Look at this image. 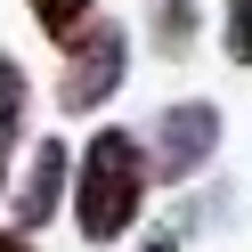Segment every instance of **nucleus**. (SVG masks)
<instances>
[{"label": "nucleus", "mask_w": 252, "mask_h": 252, "mask_svg": "<svg viewBox=\"0 0 252 252\" xmlns=\"http://www.w3.org/2000/svg\"><path fill=\"white\" fill-rule=\"evenodd\" d=\"M90 8H98V0H33V17H41V33H49V41H82L90 25H98Z\"/></svg>", "instance_id": "obj_7"}, {"label": "nucleus", "mask_w": 252, "mask_h": 252, "mask_svg": "<svg viewBox=\"0 0 252 252\" xmlns=\"http://www.w3.org/2000/svg\"><path fill=\"white\" fill-rule=\"evenodd\" d=\"M138 252H179V244H171V236H155V244H138Z\"/></svg>", "instance_id": "obj_10"}, {"label": "nucleus", "mask_w": 252, "mask_h": 252, "mask_svg": "<svg viewBox=\"0 0 252 252\" xmlns=\"http://www.w3.org/2000/svg\"><path fill=\"white\" fill-rule=\"evenodd\" d=\"M147 138L138 130H98L82 147V171H73V228L82 244H114L130 236V220L147 212Z\"/></svg>", "instance_id": "obj_1"}, {"label": "nucleus", "mask_w": 252, "mask_h": 252, "mask_svg": "<svg viewBox=\"0 0 252 252\" xmlns=\"http://www.w3.org/2000/svg\"><path fill=\"white\" fill-rule=\"evenodd\" d=\"M138 138H147V171L155 179H195V171L220 155V106L212 98H179V106H163L155 130H138Z\"/></svg>", "instance_id": "obj_2"}, {"label": "nucleus", "mask_w": 252, "mask_h": 252, "mask_svg": "<svg viewBox=\"0 0 252 252\" xmlns=\"http://www.w3.org/2000/svg\"><path fill=\"white\" fill-rule=\"evenodd\" d=\"M73 171H82V163H73V155H65V138H33V163H25V179H17V195H8V203H17V220H25V236H33L41 220H49L57 203H65V187H73Z\"/></svg>", "instance_id": "obj_4"}, {"label": "nucleus", "mask_w": 252, "mask_h": 252, "mask_svg": "<svg viewBox=\"0 0 252 252\" xmlns=\"http://www.w3.org/2000/svg\"><path fill=\"white\" fill-rule=\"evenodd\" d=\"M17 138H25V65L0 49V155H17Z\"/></svg>", "instance_id": "obj_5"}, {"label": "nucleus", "mask_w": 252, "mask_h": 252, "mask_svg": "<svg viewBox=\"0 0 252 252\" xmlns=\"http://www.w3.org/2000/svg\"><path fill=\"white\" fill-rule=\"evenodd\" d=\"M0 252H33V244H25V228H0Z\"/></svg>", "instance_id": "obj_9"}, {"label": "nucleus", "mask_w": 252, "mask_h": 252, "mask_svg": "<svg viewBox=\"0 0 252 252\" xmlns=\"http://www.w3.org/2000/svg\"><path fill=\"white\" fill-rule=\"evenodd\" d=\"M122 65H130V49H122V25H90L82 41H73V65L65 82H57V98H65V114H90V106H106L122 90Z\"/></svg>", "instance_id": "obj_3"}, {"label": "nucleus", "mask_w": 252, "mask_h": 252, "mask_svg": "<svg viewBox=\"0 0 252 252\" xmlns=\"http://www.w3.org/2000/svg\"><path fill=\"white\" fill-rule=\"evenodd\" d=\"M155 49H163V57L195 49V0H155Z\"/></svg>", "instance_id": "obj_6"}, {"label": "nucleus", "mask_w": 252, "mask_h": 252, "mask_svg": "<svg viewBox=\"0 0 252 252\" xmlns=\"http://www.w3.org/2000/svg\"><path fill=\"white\" fill-rule=\"evenodd\" d=\"M228 57L252 65V0H228Z\"/></svg>", "instance_id": "obj_8"}]
</instances>
